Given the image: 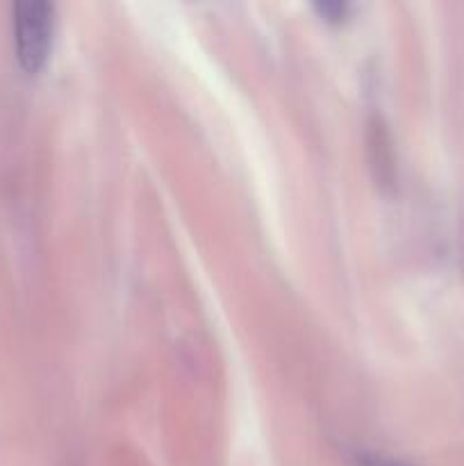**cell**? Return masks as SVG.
Segmentation results:
<instances>
[{
    "label": "cell",
    "instance_id": "cell-1",
    "mask_svg": "<svg viewBox=\"0 0 464 466\" xmlns=\"http://www.w3.org/2000/svg\"><path fill=\"white\" fill-rule=\"evenodd\" d=\"M55 9L44 0H21L14 5V35L16 55L27 73L41 71L53 44Z\"/></svg>",
    "mask_w": 464,
    "mask_h": 466
},
{
    "label": "cell",
    "instance_id": "cell-2",
    "mask_svg": "<svg viewBox=\"0 0 464 466\" xmlns=\"http://www.w3.org/2000/svg\"><path fill=\"white\" fill-rule=\"evenodd\" d=\"M364 466H400V464H394V462H380V460H367Z\"/></svg>",
    "mask_w": 464,
    "mask_h": 466
}]
</instances>
